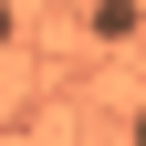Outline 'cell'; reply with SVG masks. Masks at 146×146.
I'll list each match as a JSON object with an SVG mask.
<instances>
[{
  "label": "cell",
  "mask_w": 146,
  "mask_h": 146,
  "mask_svg": "<svg viewBox=\"0 0 146 146\" xmlns=\"http://www.w3.org/2000/svg\"><path fill=\"white\" fill-rule=\"evenodd\" d=\"M0 52H11V0H0Z\"/></svg>",
  "instance_id": "cell-1"
},
{
  "label": "cell",
  "mask_w": 146,
  "mask_h": 146,
  "mask_svg": "<svg viewBox=\"0 0 146 146\" xmlns=\"http://www.w3.org/2000/svg\"><path fill=\"white\" fill-rule=\"evenodd\" d=\"M136 146H146V115H136Z\"/></svg>",
  "instance_id": "cell-2"
}]
</instances>
